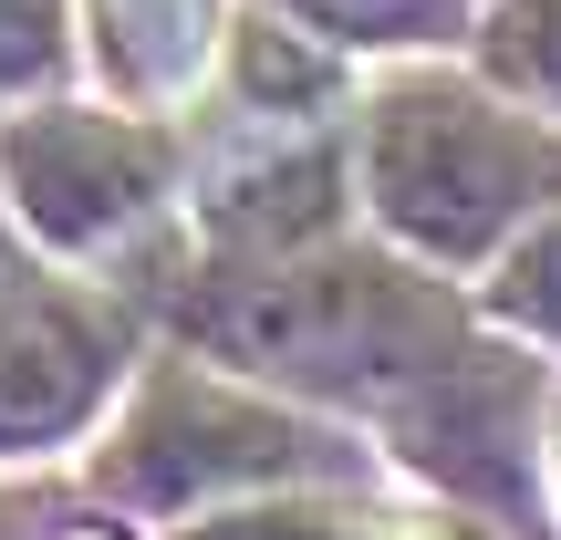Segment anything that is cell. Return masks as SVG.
<instances>
[{"label":"cell","instance_id":"8fae6325","mask_svg":"<svg viewBox=\"0 0 561 540\" xmlns=\"http://www.w3.org/2000/svg\"><path fill=\"white\" fill-rule=\"evenodd\" d=\"M53 32H62L53 0H0V83L42 73V62H53Z\"/></svg>","mask_w":561,"mask_h":540},{"label":"cell","instance_id":"7a4b0ae2","mask_svg":"<svg viewBox=\"0 0 561 540\" xmlns=\"http://www.w3.org/2000/svg\"><path fill=\"white\" fill-rule=\"evenodd\" d=\"M219 333L280 375H396L416 322L385 271H271L229 291Z\"/></svg>","mask_w":561,"mask_h":540},{"label":"cell","instance_id":"4fadbf2b","mask_svg":"<svg viewBox=\"0 0 561 540\" xmlns=\"http://www.w3.org/2000/svg\"><path fill=\"white\" fill-rule=\"evenodd\" d=\"M187 540H333L322 509H229V520H198Z\"/></svg>","mask_w":561,"mask_h":540},{"label":"cell","instance_id":"7c38bea8","mask_svg":"<svg viewBox=\"0 0 561 540\" xmlns=\"http://www.w3.org/2000/svg\"><path fill=\"white\" fill-rule=\"evenodd\" d=\"M301 11L333 21V32H426L447 0H301Z\"/></svg>","mask_w":561,"mask_h":540},{"label":"cell","instance_id":"6da1fadb","mask_svg":"<svg viewBox=\"0 0 561 540\" xmlns=\"http://www.w3.org/2000/svg\"><path fill=\"white\" fill-rule=\"evenodd\" d=\"M375 208L437 261H479L510 219L561 177V157L500 104L458 94V83H405L375 104Z\"/></svg>","mask_w":561,"mask_h":540},{"label":"cell","instance_id":"ba28073f","mask_svg":"<svg viewBox=\"0 0 561 540\" xmlns=\"http://www.w3.org/2000/svg\"><path fill=\"white\" fill-rule=\"evenodd\" d=\"M187 21H198V0H104V32H115L125 73H178L187 62Z\"/></svg>","mask_w":561,"mask_h":540},{"label":"cell","instance_id":"5b68a950","mask_svg":"<svg viewBox=\"0 0 561 540\" xmlns=\"http://www.w3.org/2000/svg\"><path fill=\"white\" fill-rule=\"evenodd\" d=\"M104 384V354L83 322L62 312H11L0 322V437H53L94 405Z\"/></svg>","mask_w":561,"mask_h":540},{"label":"cell","instance_id":"3957f363","mask_svg":"<svg viewBox=\"0 0 561 540\" xmlns=\"http://www.w3.org/2000/svg\"><path fill=\"white\" fill-rule=\"evenodd\" d=\"M11 187L62 250H94L157 198V146L104 115H42L11 136Z\"/></svg>","mask_w":561,"mask_h":540},{"label":"cell","instance_id":"277c9868","mask_svg":"<svg viewBox=\"0 0 561 540\" xmlns=\"http://www.w3.org/2000/svg\"><path fill=\"white\" fill-rule=\"evenodd\" d=\"M291 458H301L291 426L250 416V405L208 395V384H167L136 416V437L115 447V479L136 499H187V489H219V479H280Z\"/></svg>","mask_w":561,"mask_h":540},{"label":"cell","instance_id":"52a82bcc","mask_svg":"<svg viewBox=\"0 0 561 540\" xmlns=\"http://www.w3.org/2000/svg\"><path fill=\"white\" fill-rule=\"evenodd\" d=\"M322 187H333V166L322 157H291V166H250V177L219 187V219L229 229H301L322 208Z\"/></svg>","mask_w":561,"mask_h":540},{"label":"cell","instance_id":"9c48e42d","mask_svg":"<svg viewBox=\"0 0 561 540\" xmlns=\"http://www.w3.org/2000/svg\"><path fill=\"white\" fill-rule=\"evenodd\" d=\"M500 73L520 94L561 104V0H510L500 11Z\"/></svg>","mask_w":561,"mask_h":540},{"label":"cell","instance_id":"30bf717a","mask_svg":"<svg viewBox=\"0 0 561 540\" xmlns=\"http://www.w3.org/2000/svg\"><path fill=\"white\" fill-rule=\"evenodd\" d=\"M500 301L520 322H541V333H561V229H541V240L510 261V280H500Z\"/></svg>","mask_w":561,"mask_h":540},{"label":"cell","instance_id":"8992f818","mask_svg":"<svg viewBox=\"0 0 561 540\" xmlns=\"http://www.w3.org/2000/svg\"><path fill=\"white\" fill-rule=\"evenodd\" d=\"M240 94L271 104V115H291V104H322V94H333V62L301 53L291 32H271V21H250V32H240Z\"/></svg>","mask_w":561,"mask_h":540}]
</instances>
